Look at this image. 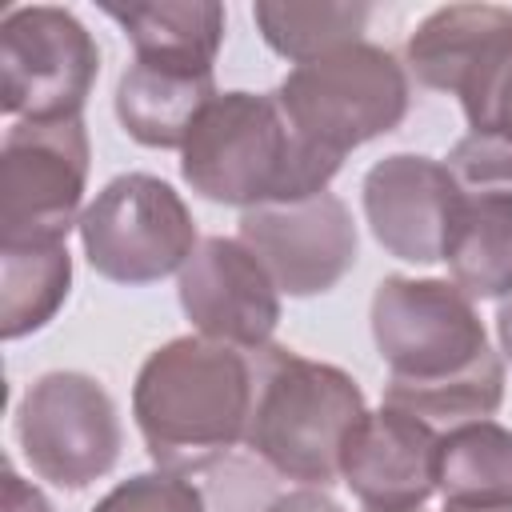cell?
<instances>
[{"mask_svg":"<svg viewBox=\"0 0 512 512\" xmlns=\"http://www.w3.org/2000/svg\"><path fill=\"white\" fill-rule=\"evenodd\" d=\"M132 416L156 468L200 476L244 444L252 356L204 336H176L140 364Z\"/></svg>","mask_w":512,"mask_h":512,"instance_id":"obj_1","label":"cell"},{"mask_svg":"<svg viewBox=\"0 0 512 512\" xmlns=\"http://www.w3.org/2000/svg\"><path fill=\"white\" fill-rule=\"evenodd\" d=\"M340 160L308 148L268 92H216L180 148L184 184L240 212L328 192Z\"/></svg>","mask_w":512,"mask_h":512,"instance_id":"obj_2","label":"cell"},{"mask_svg":"<svg viewBox=\"0 0 512 512\" xmlns=\"http://www.w3.org/2000/svg\"><path fill=\"white\" fill-rule=\"evenodd\" d=\"M252 356V416L244 448L280 480L328 488L340 480V456L368 404L360 384L324 360H308L284 344Z\"/></svg>","mask_w":512,"mask_h":512,"instance_id":"obj_3","label":"cell"},{"mask_svg":"<svg viewBox=\"0 0 512 512\" xmlns=\"http://www.w3.org/2000/svg\"><path fill=\"white\" fill-rule=\"evenodd\" d=\"M272 96L308 148L344 164L352 148L388 136L408 116L412 88L388 48L356 40L296 64Z\"/></svg>","mask_w":512,"mask_h":512,"instance_id":"obj_4","label":"cell"},{"mask_svg":"<svg viewBox=\"0 0 512 512\" xmlns=\"http://www.w3.org/2000/svg\"><path fill=\"white\" fill-rule=\"evenodd\" d=\"M76 232L88 264L104 280L128 288L156 284L172 272L180 276L200 244L188 204L152 172L112 176L84 208Z\"/></svg>","mask_w":512,"mask_h":512,"instance_id":"obj_5","label":"cell"},{"mask_svg":"<svg viewBox=\"0 0 512 512\" xmlns=\"http://www.w3.org/2000/svg\"><path fill=\"white\" fill-rule=\"evenodd\" d=\"M368 320L376 352L388 364V384H436L492 352L476 304L452 280L384 276Z\"/></svg>","mask_w":512,"mask_h":512,"instance_id":"obj_6","label":"cell"},{"mask_svg":"<svg viewBox=\"0 0 512 512\" xmlns=\"http://www.w3.org/2000/svg\"><path fill=\"white\" fill-rule=\"evenodd\" d=\"M84 120H16L0 148V244H68L88 184Z\"/></svg>","mask_w":512,"mask_h":512,"instance_id":"obj_7","label":"cell"},{"mask_svg":"<svg viewBox=\"0 0 512 512\" xmlns=\"http://www.w3.org/2000/svg\"><path fill=\"white\" fill-rule=\"evenodd\" d=\"M100 76L92 32L56 4H20L0 20V108L28 124L76 120Z\"/></svg>","mask_w":512,"mask_h":512,"instance_id":"obj_8","label":"cell"},{"mask_svg":"<svg viewBox=\"0 0 512 512\" xmlns=\"http://www.w3.org/2000/svg\"><path fill=\"white\" fill-rule=\"evenodd\" d=\"M16 440L40 480L80 492L116 468L124 428L96 376L44 372L16 404Z\"/></svg>","mask_w":512,"mask_h":512,"instance_id":"obj_9","label":"cell"},{"mask_svg":"<svg viewBox=\"0 0 512 512\" xmlns=\"http://www.w3.org/2000/svg\"><path fill=\"white\" fill-rule=\"evenodd\" d=\"M268 268L280 296L332 292L356 264L360 236L340 196L320 192L296 204H264L240 212L236 232Z\"/></svg>","mask_w":512,"mask_h":512,"instance_id":"obj_10","label":"cell"},{"mask_svg":"<svg viewBox=\"0 0 512 512\" xmlns=\"http://www.w3.org/2000/svg\"><path fill=\"white\" fill-rule=\"evenodd\" d=\"M196 336L256 352L280 324V288L240 236H204L176 276Z\"/></svg>","mask_w":512,"mask_h":512,"instance_id":"obj_11","label":"cell"},{"mask_svg":"<svg viewBox=\"0 0 512 512\" xmlns=\"http://www.w3.org/2000/svg\"><path fill=\"white\" fill-rule=\"evenodd\" d=\"M364 220L376 244L404 264H440L456 220L460 188L444 160L392 152L364 172Z\"/></svg>","mask_w":512,"mask_h":512,"instance_id":"obj_12","label":"cell"},{"mask_svg":"<svg viewBox=\"0 0 512 512\" xmlns=\"http://www.w3.org/2000/svg\"><path fill=\"white\" fill-rule=\"evenodd\" d=\"M440 432L404 408H376L352 428L340 480L368 512H420L436 492Z\"/></svg>","mask_w":512,"mask_h":512,"instance_id":"obj_13","label":"cell"},{"mask_svg":"<svg viewBox=\"0 0 512 512\" xmlns=\"http://www.w3.org/2000/svg\"><path fill=\"white\" fill-rule=\"evenodd\" d=\"M508 56H512V8L444 4L412 28L404 44V72L416 76V84L448 92L464 104Z\"/></svg>","mask_w":512,"mask_h":512,"instance_id":"obj_14","label":"cell"},{"mask_svg":"<svg viewBox=\"0 0 512 512\" xmlns=\"http://www.w3.org/2000/svg\"><path fill=\"white\" fill-rule=\"evenodd\" d=\"M212 100L216 80L204 68L132 60L116 80V120L144 148H184Z\"/></svg>","mask_w":512,"mask_h":512,"instance_id":"obj_15","label":"cell"},{"mask_svg":"<svg viewBox=\"0 0 512 512\" xmlns=\"http://www.w3.org/2000/svg\"><path fill=\"white\" fill-rule=\"evenodd\" d=\"M100 12L120 24L132 44V60L204 68L212 72L224 44V4L216 0H148V4H112Z\"/></svg>","mask_w":512,"mask_h":512,"instance_id":"obj_16","label":"cell"},{"mask_svg":"<svg viewBox=\"0 0 512 512\" xmlns=\"http://www.w3.org/2000/svg\"><path fill=\"white\" fill-rule=\"evenodd\" d=\"M436 492L444 508H512V428L468 420L440 432Z\"/></svg>","mask_w":512,"mask_h":512,"instance_id":"obj_17","label":"cell"},{"mask_svg":"<svg viewBox=\"0 0 512 512\" xmlns=\"http://www.w3.org/2000/svg\"><path fill=\"white\" fill-rule=\"evenodd\" d=\"M444 260L468 300H504L512 292V196L460 192Z\"/></svg>","mask_w":512,"mask_h":512,"instance_id":"obj_18","label":"cell"},{"mask_svg":"<svg viewBox=\"0 0 512 512\" xmlns=\"http://www.w3.org/2000/svg\"><path fill=\"white\" fill-rule=\"evenodd\" d=\"M68 244H0V336L40 332L68 300Z\"/></svg>","mask_w":512,"mask_h":512,"instance_id":"obj_19","label":"cell"},{"mask_svg":"<svg viewBox=\"0 0 512 512\" xmlns=\"http://www.w3.org/2000/svg\"><path fill=\"white\" fill-rule=\"evenodd\" d=\"M368 16H372L368 4H344V0H312V4L260 0L252 4V20L264 44L292 64H308L332 48L364 40Z\"/></svg>","mask_w":512,"mask_h":512,"instance_id":"obj_20","label":"cell"},{"mask_svg":"<svg viewBox=\"0 0 512 512\" xmlns=\"http://www.w3.org/2000/svg\"><path fill=\"white\" fill-rule=\"evenodd\" d=\"M504 400V356L488 352L476 360L468 372L436 380V384H384V404L404 408L420 416L424 424H468V420H488Z\"/></svg>","mask_w":512,"mask_h":512,"instance_id":"obj_21","label":"cell"},{"mask_svg":"<svg viewBox=\"0 0 512 512\" xmlns=\"http://www.w3.org/2000/svg\"><path fill=\"white\" fill-rule=\"evenodd\" d=\"M92 512H208L204 488L176 472H136L96 500Z\"/></svg>","mask_w":512,"mask_h":512,"instance_id":"obj_22","label":"cell"},{"mask_svg":"<svg viewBox=\"0 0 512 512\" xmlns=\"http://www.w3.org/2000/svg\"><path fill=\"white\" fill-rule=\"evenodd\" d=\"M444 168L464 196H512V140L468 132L452 144Z\"/></svg>","mask_w":512,"mask_h":512,"instance_id":"obj_23","label":"cell"},{"mask_svg":"<svg viewBox=\"0 0 512 512\" xmlns=\"http://www.w3.org/2000/svg\"><path fill=\"white\" fill-rule=\"evenodd\" d=\"M460 108H464V120L472 132L512 140V56Z\"/></svg>","mask_w":512,"mask_h":512,"instance_id":"obj_24","label":"cell"},{"mask_svg":"<svg viewBox=\"0 0 512 512\" xmlns=\"http://www.w3.org/2000/svg\"><path fill=\"white\" fill-rule=\"evenodd\" d=\"M0 512H52L48 496L28 484L16 468H4V496H0Z\"/></svg>","mask_w":512,"mask_h":512,"instance_id":"obj_25","label":"cell"},{"mask_svg":"<svg viewBox=\"0 0 512 512\" xmlns=\"http://www.w3.org/2000/svg\"><path fill=\"white\" fill-rule=\"evenodd\" d=\"M268 512H344L324 488H292V492H280Z\"/></svg>","mask_w":512,"mask_h":512,"instance_id":"obj_26","label":"cell"},{"mask_svg":"<svg viewBox=\"0 0 512 512\" xmlns=\"http://www.w3.org/2000/svg\"><path fill=\"white\" fill-rule=\"evenodd\" d=\"M496 340H500V352L504 360H512V292L500 300L496 308Z\"/></svg>","mask_w":512,"mask_h":512,"instance_id":"obj_27","label":"cell"},{"mask_svg":"<svg viewBox=\"0 0 512 512\" xmlns=\"http://www.w3.org/2000/svg\"><path fill=\"white\" fill-rule=\"evenodd\" d=\"M444 512H512V508H444Z\"/></svg>","mask_w":512,"mask_h":512,"instance_id":"obj_28","label":"cell"}]
</instances>
